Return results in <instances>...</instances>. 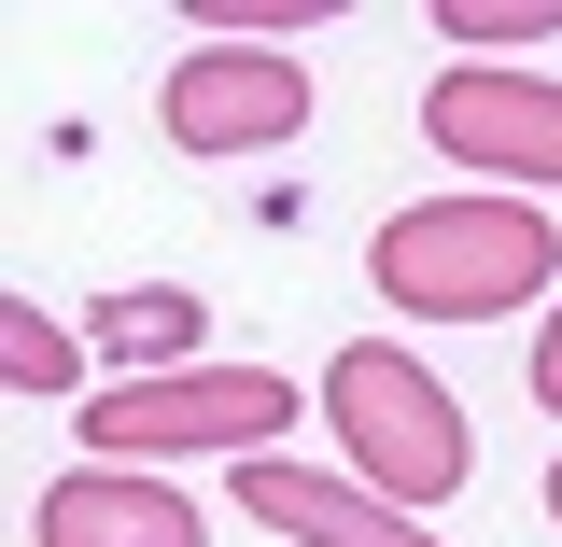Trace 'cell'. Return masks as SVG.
<instances>
[{"instance_id":"8","label":"cell","mask_w":562,"mask_h":547,"mask_svg":"<svg viewBox=\"0 0 562 547\" xmlns=\"http://www.w3.org/2000/svg\"><path fill=\"white\" fill-rule=\"evenodd\" d=\"M198 295H183V281H169V295H113V309H99V338L113 351H140V379H169V365H183V351H198Z\"/></svg>"},{"instance_id":"2","label":"cell","mask_w":562,"mask_h":547,"mask_svg":"<svg viewBox=\"0 0 562 547\" xmlns=\"http://www.w3.org/2000/svg\"><path fill=\"white\" fill-rule=\"evenodd\" d=\"M324 435H338V478H366L380 505H450V491L479 478V449H464V408L422 379L394 338H366L324 365Z\"/></svg>"},{"instance_id":"12","label":"cell","mask_w":562,"mask_h":547,"mask_svg":"<svg viewBox=\"0 0 562 547\" xmlns=\"http://www.w3.org/2000/svg\"><path fill=\"white\" fill-rule=\"evenodd\" d=\"M549 520H562V464H549Z\"/></svg>"},{"instance_id":"4","label":"cell","mask_w":562,"mask_h":547,"mask_svg":"<svg viewBox=\"0 0 562 547\" xmlns=\"http://www.w3.org/2000/svg\"><path fill=\"white\" fill-rule=\"evenodd\" d=\"M422 140L450 169H492L506 197H562V84L549 70H492V57L436 70L422 84Z\"/></svg>"},{"instance_id":"6","label":"cell","mask_w":562,"mask_h":547,"mask_svg":"<svg viewBox=\"0 0 562 547\" xmlns=\"http://www.w3.org/2000/svg\"><path fill=\"white\" fill-rule=\"evenodd\" d=\"M239 520L254 534H281V547H436L408 520V505H380L366 478H324V464H239Z\"/></svg>"},{"instance_id":"11","label":"cell","mask_w":562,"mask_h":547,"mask_svg":"<svg viewBox=\"0 0 562 547\" xmlns=\"http://www.w3.org/2000/svg\"><path fill=\"white\" fill-rule=\"evenodd\" d=\"M535 408L562 421V309H549V338H535Z\"/></svg>"},{"instance_id":"9","label":"cell","mask_w":562,"mask_h":547,"mask_svg":"<svg viewBox=\"0 0 562 547\" xmlns=\"http://www.w3.org/2000/svg\"><path fill=\"white\" fill-rule=\"evenodd\" d=\"M0 379H14V394H70V379H85V338H70L57 309L0 295Z\"/></svg>"},{"instance_id":"10","label":"cell","mask_w":562,"mask_h":547,"mask_svg":"<svg viewBox=\"0 0 562 547\" xmlns=\"http://www.w3.org/2000/svg\"><path fill=\"white\" fill-rule=\"evenodd\" d=\"M464 57H492V70H520V43H562V0H450L436 14Z\"/></svg>"},{"instance_id":"1","label":"cell","mask_w":562,"mask_h":547,"mask_svg":"<svg viewBox=\"0 0 562 547\" xmlns=\"http://www.w3.org/2000/svg\"><path fill=\"white\" fill-rule=\"evenodd\" d=\"M562 225L535 197H422L366 239V281L408 309V323H506L520 295H549Z\"/></svg>"},{"instance_id":"7","label":"cell","mask_w":562,"mask_h":547,"mask_svg":"<svg viewBox=\"0 0 562 547\" xmlns=\"http://www.w3.org/2000/svg\"><path fill=\"white\" fill-rule=\"evenodd\" d=\"M29 534L43 547H211L198 505L169 478H140V464H85V478H57L43 505H29Z\"/></svg>"},{"instance_id":"5","label":"cell","mask_w":562,"mask_h":547,"mask_svg":"<svg viewBox=\"0 0 562 547\" xmlns=\"http://www.w3.org/2000/svg\"><path fill=\"white\" fill-rule=\"evenodd\" d=\"M155 127H169V155H268V140L310 127V70L281 57V43H198V57L169 70Z\"/></svg>"},{"instance_id":"3","label":"cell","mask_w":562,"mask_h":547,"mask_svg":"<svg viewBox=\"0 0 562 547\" xmlns=\"http://www.w3.org/2000/svg\"><path fill=\"white\" fill-rule=\"evenodd\" d=\"M268 435H295V379L281 365H169V379H113L85 408V449L99 464H183V449H239L268 464Z\"/></svg>"}]
</instances>
